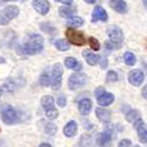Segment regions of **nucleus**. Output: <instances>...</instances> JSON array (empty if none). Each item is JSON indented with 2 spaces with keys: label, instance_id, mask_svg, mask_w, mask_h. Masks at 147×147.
<instances>
[{
  "label": "nucleus",
  "instance_id": "a18cd8bd",
  "mask_svg": "<svg viewBox=\"0 0 147 147\" xmlns=\"http://www.w3.org/2000/svg\"><path fill=\"white\" fill-rule=\"evenodd\" d=\"M20 1H25V0H20Z\"/></svg>",
  "mask_w": 147,
  "mask_h": 147
},
{
  "label": "nucleus",
  "instance_id": "9b49d317",
  "mask_svg": "<svg viewBox=\"0 0 147 147\" xmlns=\"http://www.w3.org/2000/svg\"><path fill=\"white\" fill-rule=\"evenodd\" d=\"M32 5H33V8L41 16H46L51 8V5L47 0H33Z\"/></svg>",
  "mask_w": 147,
  "mask_h": 147
},
{
  "label": "nucleus",
  "instance_id": "4be33fe9",
  "mask_svg": "<svg viewBox=\"0 0 147 147\" xmlns=\"http://www.w3.org/2000/svg\"><path fill=\"white\" fill-rule=\"evenodd\" d=\"M67 25L72 27H80L84 25V19L80 17H71L67 18Z\"/></svg>",
  "mask_w": 147,
  "mask_h": 147
},
{
  "label": "nucleus",
  "instance_id": "4c0bfd02",
  "mask_svg": "<svg viewBox=\"0 0 147 147\" xmlns=\"http://www.w3.org/2000/svg\"><path fill=\"white\" fill-rule=\"evenodd\" d=\"M55 1H58V3H61V4H65V5L69 6V5L73 3V0H55Z\"/></svg>",
  "mask_w": 147,
  "mask_h": 147
},
{
  "label": "nucleus",
  "instance_id": "c03bdc74",
  "mask_svg": "<svg viewBox=\"0 0 147 147\" xmlns=\"http://www.w3.org/2000/svg\"><path fill=\"white\" fill-rule=\"evenodd\" d=\"M3 1H14V0H3Z\"/></svg>",
  "mask_w": 147,
  "mask_h": 147
},
{
  "label": "nucleus",
  "instance_id": "9d476101",
  "mask_svg": "<svg viewBox=\"0 0 147 147\" xmlns=\"http://www.w3.org/2000/svg\"><path fill=\"white\" fill-rule=\"evenodd\" d=\"M133 125H134V128H136L137 132H138L139 140H140L142 144H146V142H147V131H146L145 122L142 121V119L139 118L138 120H136V121L133 122Z\"/></svg>",
  "mask_w": 147,
  "mask_h": 147
},
{
  "label": "nucleus",
  "instance_id": "49530a36",
  "mask_svg": "<svg viewBox=\"0 0 147 147\" xmlns=\"http://www.w3.org/2000/svg\"><path fill=\"white\" fill-rule=\"evenodd\" d=\"M134 147H140V146H134Z\"/></svg>",
  "mask_w": 147,
  "mask_h": 147
},
{
  "label": "nucleus",
  "instance_id": "bb28decb",
  "mask_svg": "<svg viewBox=\"0 0 147 147\" xmlns=\"http://www.w3.org/2000/svg\"><path fill=\"white\" fill-rule=\"evenodd\" d=\"M39 84L44 87H48L51 85V76L47 72H44L39 78Z\"/></svg>",
  "mask_w": 147,
  "mask_h": 147
},
{
  "label": "nucleus",
  "instance_id": "f3484780",
  "mask_svg": "<svg viewBox=\"0 0 147 147\" xmlns=\"http://www.w3.org/2000/svg\"><path fill=\"white\" fill-rule=\"evenodd\" d=\"M82 55H84L85 59H86V63H87L88 65H91V66H95V65L99 64L100 57L98 55V54L92 53V52H90V51H84Z\"/></svg>",
  "mask_w": 147,
  "mask_h": 147
},
{
  "label": "nucleus",
  "instance_id": "a878e982",
  "mask_svg": "<svg viewBox=\"0 0 147 147\" xmlns=\"http://www.w3.org/2000/svg\"><path fill=\"white\" fill-rule=\"evenodd\" d=\"M139 118H140V113L137 111V109H131V111H128L126 113V120L128 122H132V124L136 120H138Z\"/></svg>",
  "mask_w": 147,
  "mask_h": 147
},
{
  "label": "nucleus",
  "instance_id": "58836bf2",
  "mask_svg": "<svg viewBox=\"0 0 147 147\" xmlns=\"http://www.w3.org/2000/svg\"><path fill=\"white\" fill-rule=\"evenodd\" d=\"M142 98L144 99H147V86L142 87Z\"/></svg>",
  "mask_w": 147,
  "mask_h": 147
},
{
  "label": "nucleus",
  "instance_id": "20e7f679",
  "mask_svg": "<svg viewBox=\"0 0 147 147\" xmlns=\"http://www.w3.org/2000/svg\"><path fill=\"white\" fill-rule=\"evenodd\" d=\"M66 38L67 41L76 45V46H82L86 44V38L82 32H79L74 28H67L66 31Z\"/></svg>",
  "mask_w": 147,
  "mask_h": 147
},
{
  "label": "nucleus",
  "instance_id": "79ce46f5",
  "mask_svg": "<svg viewBox=\"0 0 147 147\" xmlns=\"http://www.w3.org/2000/svg\"><path fill=\"white\" fill-rule=\"evenodd\" d=\"M141 1H142L144 6H145V7H147V0H141Z\"/></svg>",
  "mask_w": 147,
  "mask_h": 147
},
{
  "label": "nucleus",
  "instance_id": "0eeeda50",
  "mask_svg": "<svg viewBox=\"0 0 147 147\" xmlns=\"http://www.w3.org/2000/svg\"><path fill=\"white\" fill-rule=\"evenodd\" d=\"M1 119L6 125H13L18 121V113L13 107L6 106L1 111Z\"/></svg>",
  "mask_w": 147,
  "mask_h": 147
},
{
  "label": "nucleus",
  "instance_id": "2f4dec72",
  "mask_svg": "<svg viewBox=\"0 0 147 147\" xmlns=\"http://www.w3.org/2000/svg\"><path fill=\"white\" fill-rule=\"evenodd\" d=\"M88 44H90V47L93 51H99L100 50V42L98 41V39H95L94 36H91V38L88 39Z\"/></svg>",
  "mask_w": 147,
  "mask_h": 147
},
{
  "label": "nucleus",
  "instance_id": "1a4fd4ad",
  "mask_svg": "<svg viewBox=\"0 0 147 147\" xmlns=\"http://www.w3.org/2000/svg\"><path fill=\"white\" fill-rule=\"evenodd\" d=\"M145 80V76L140 69H132L128 73V81L133 86H140Z\"/></svg>",
  "mask_w": 147,
  "mask_h": 147
},
{
  "label": "nucleus",
  "instance_id": "5701e85b",
  "mask_svg": "<svg viewBox=\"0 0 147 147\" xmlns=\"http://www.w3.org/2000/svg\"><path fill=\"white\" fill-rule=\"evenodd\" d=\"M53 105H54V99H53L52 95H45V96H42V99H41V106L45 108V111H46V109L52 108Z\"/></svg>",
  "mask_w": 147,
  "mask_h": 147
},
{
  "label": "nucleus",
  "instance_id": "37998d69",
  "mask_svg": "<svg viewBox=\"0 0 147 147\" xmlns=\"http://www.w3.org/2000/svg\"><path fill=\"white\" fill-rule=\"evenodd\" d=\"M3 92H4V90H3L1 87H0V98H1V95H3Z\"/></svg>",
  "mask_w": 147,
  "mask_h": 147
},
{
  "label": "nucleus",
  "instance_id": "ea45409f",
  "mask_svg": "<svg viewBox=\"0 0 147 147\" xmlns=\"http://www.w3.org/2000/svg\"><path fill=\"white\" fill-rule=\"evenodd\" d=\"M39 147H52V146H51V144H48V142H42Z\"/></svg>",
  "mask_w": 147,
  "mask_h": 147
},
{
  "label": "nucleus",
  "instance_id": "7ed1b4c3",
  "mask_svg": "<svg viewBox=\"0 0 147 147\" xmlns=\"http://www.w3.org/2000/svg\"><path fill=\"white\" fill-rule=\"evenodd\" d=\"M87 76L84 74V73H73L72 76H69L68 78V88L71 91H76L81 88L82 86H85L87 82Z\"/></svg>",
  "mask_w": 147,
  "mask_h": 147
},
{
  "label": "nucleus",
  "instance_id": "cd10ccee",
  "mask_svg": "<svg viewBox=\"0 0 147 147\" xmlns=\"http://www.w3.org/2000/svg\"><path fill=\"white\" fill-rule=\"evenodd\" d=\"M93 142H92V137L90 134H84L80 139V146L81 147H92Z\"/></svg>",
  "mask_w": 147,
  "mask_h": 147
},
{
  "label": "nucleus",
  "instance_id": "a19ab883",
  "mask_svg": "<svg viewBox=\"0 0 147 147\" xmlns=\"http://www.w3.org/2000/svg\"><path fill=\"white\" fill-rule=\"evenodd\" d=\"M85 1H86L87 4H94V3L96 1V0H85Z\"/></svg>",
  "mask_w": 147,
  "mask_h": 147
},
{
  "label": "nucleus",
  "instance_id": "2eb2a0df",
  "mask_svg": "<svg viewBox=\"0 0 147 147\" xmlns=\"http://www.w3.org/2000/svg\"><path fill=\"white\" fill-rule=\"evenodd\" d=\"M77 132H78V124H77V121H74V120L68 121L67 124L65 125V127H64V134L68 138L74 137L77 134Z\"/></svg>",
  "mask_w": 147,
  "mask_h": 147
},
{
  "label": "nucleus",
  "instance_id": "423d86ee",
  "mask_svg": "<svg viewBox=\"0 0 147 147\" xmlns=\"http://www.w3.org/2000/svg\"><path fill=\"white\" fill-rule=\"evenodd\" d=\"M61 80H63V66L58 63L53 66V69H52V76H51L52 90L57 91L61 87Z\"/></svg>",
  "mask_w": 147,
  "mask_h": 147
},
{
  "label": "nucleus",
  "instance_id": "72a5a7b5",
  "mask_svg": "<svg viewBox=\"0 0 147 147\" xmlns=\"http://www.w3.org/2000/svg\"><path fill=\"white\" fill-rule=\"evenodd\" d=\"M105 47L107 48L108 51H113V50H118V48H120L119 45H115V44H113L112 41H109V40L105 42Z\"/></svg>",
  "mask_w": 147,
  "mask_h": 147
},
{
  "label": "nucleus",
  "instance_id": "f704fd0d",
  "mask_svg": "<svg viewBox=\"0 0 147 147\" xmlns=\"http://www.w3.org/2000/svg\"><path fill=\"white\" fill-rule=\"evenodd\" d=\"M131 145H132L131 140H128V139H122V140L119 141L118 147H131Z\"/></svg>",
  "mask_w": 147,
  "mask_h": 147
},
{
  "label": "nucleus",
  "instance_id": "ddd939ff",
  "mask_svg": "<svg viewBox=\"0 0 147 147\" xmlns=\"http://www.w3.org/2000/svg\"><path fill=\"white\" fill-rule=\"evenodd\" d=\"M96 101L100 106H109L111 104H113L114 101V95L112 93H107V92H104L101 93L100 95L96 96Z\"/></svg>",
  "mask_w": 147,
  "mask_h": 147
},
{
  "label": "nucleus",
  "instance_id": "473e14b6",
  "mask_svg": "<svg viewBox=\"0 0 147 147\" xmlns=\"http://www.w3.org/2000/svg\"><path fill=\"white\" fill-rule=\"evenodd\" d=\"M57 104H58V106H60V107H65L66 104H67L66 96H65L64 94H60V95L58 96V99H57Z\"/></svg>",
  "mask_w": 147,
  "mask_h": 147
},
{
  "label": "nucleus",
  "instance_id": "7c9ffc66",
  "mask_svg": "<svg viewBox=\"0 0 147 147\" xmlns=\"http://www.w3.org/2000/svg\"><path fill=\"white\" fill-rule=\"evenodd\" d=\"M118 79H119V77H118V73H117L115 71H108V72H107V76H106L107 82L113 84V82H117Z\"/></svg>",
  "mask_w": 147,
  "mask_h": 147
},
{
  "label": "nucleus",
  "instance_id": "6ab92c4d",
  "mask_svg": "<svg viewBox=\"0 0 147 147\" xmlns=\"http://www.w3.org/2000/svg\"><path fill=\"white\" fill-rule=\"evenodd\" d=\"M64 64L68 69H74V71H80L81 67H82L79 61L77 59H74L73 57H67L64 61Z\"/></svg>",
  "mask_w": 147,
  "mask_h": 147
},
{
  "label": "nucleus",
  "instance_id": "412c9836",
  "mask_svg": "<svg viewBox=\"0 0 147 147\" xmlns=\"http://www.w3.org/2000/svg\"><path fill=\"white\" fill-rule=\"evenodd\" d=\"M54 46L58 48L59 51L61 52H66L69 50V42L65 39H58V40H54Z\"/></svg>",
  "mask_w": 147,
  "mask_h": 147
},
{
  "label": "nucleus",
  "instance_id": "4468645a",
  "mask_svg": "<svg viewBox=\"0 0 147 147\" xmlns=\"http://www.w3.org/2000/svg\"><path fill=\"white\" fill-rule=\"evenodd\" d=\"M109 6L121 14L127 12V4L125 3V0H109Z\"/></svg>",
  "mask_w": 147,
  "mask_h": 147
},
{
  "label": "nucleus",
  "instance_id": "a211bd4d",
  "mask_svg": "<svg viewBox=\"0 0 147 147\" xmlns=\"http://www.w3.org/2000/svg\"><path fill=\"white\" fill-rule=\"evenodd\" d=\"M95 115L96 118L99 119L102 122H108L109 119H111V112L106 108H101V107H98L95 109Z\"/></svg>",
  "mask_w": 147,
  "mask_h": 147
},
{
  "label": "nucleus",
  "instance_id": "f03ea898",
  "mask_svg": "<svg viewBox=\"0 0 147 147\" xmlns=\"http://www.w3.org/2000/svg\"><path fill=\"white\" fill-rule=\"evenodd\" d=\"M19 13H20V11L16 5H9L5 7L1 11V13H0V25L6 26L11 20L16 19L19 16Z\"/></svg>",
  "mask_w": 147,
  "mask_h": 147
},
{
  "label": "nucleus",
  "instance_id": "6e6552de",
  "mask_svg": "<svg viewBox=\"0 0 147 147\" xmlns=\"http://www.w3.org/2000/svg\"><path fill=\"white\" fill-rule=\"evenodd\" d=\"M112 138H113L112 132L107 129V131H104V132L98 134L95 142H96L98 147H108V145L112 141Z\"/></svg>",
  "mask_w": 147,
  "mask_h": 147
},
{
  "label": "nucleus",
  "instance_id": "c756f323",
  "mask_svg": "<svg viewBox=\"0 0 147 147\" xmlns=\"http://www.w3.org/2000/svg\"><path fill=\"white\" fill-rule=\"evenodd\" d=\"M45 115H46V118H47L48 120H55V119L59 117V113H58V111H57L54 107H52V108H50V109H46Z\"/></svg>",
  "mask_w": 147,
  "mask_h": 147
},
{
  "label": "nucleus",
  "instance_id": "e433bc0d",
  "mask_svg": "<svg viewBox=\"0 0 147 147\" xmlns=\"http://www.w3.org/2000/svg\"><path fill=\"white\" fill-rule=\"evenodd\" d=\"M105 92V90L102 88V87H98L95 91H94V94H95V96H98V95H100L101 93H104Z\"/></svg>",
  "mask_w": 147,
  "mask_h": 147
},
{
  "label": "nucleus",
  "instance_id": "f8f14e48",
  "mask_svg": "<svg viewBox=\"0 0 147 147\" xmlns=\"http://www.w3.org/2000/svg\"><path fill=\"white\" fill-rule=\"evenodd\" d=\"M108 19V14L107 12L101 7V6H95L92 13V22H96V21H107Z\"/></svg>",
  "mask_w": 147,
  "mask_h": 147
},
{
  "label": "nucleus",
  "instance_id": "b1692460",
  "mask_svg": "<svg viewBox=\"0 0 147 147\" xmlns=\"http://www.w3.org/2000/svg\"><path fill=\"white\" fill-rule=\"evenodd\" d=\"M40 28L42 32L50 34V35H54L57 33V28L54 26H52L50 22H41L40 24Z\"/></svg>",
  "mask_w": 147,
  "mask_h": 147
},
{
  "label": "nucleus",
  "instance_id": "f257e3e1",
  "mask_svg": "<svg viewBox=\"0 0 147 147\" xmlns=\"http://www.w3.org/2000/svg\"><path fill=\"white\" fill-rule=\"evenodd\" d=\"M17 50L18 54L35 55L44 50V38L38 33H32L28 35L26 44L19 46Z\"/></svg>",
  "mask_w": 147,
  "mask_h": 147
},
{
  "label": "nucleus",
  "instance_id": "aec40b11",
  "mask_svg": "<svg viewBox=\"0 0 147 147\" xmlns=\"http://www.w3.org/2000/svg\"><path fill=\"white\" fill-rule=\"evenodd\" d=\"M77 12L76 7H69V6H64L59 8V14L63 18H71L74 16V13Z\"/></svg>",
  "mask_w": 147,
  "mask_h": 147
},
{
  "label": "nucleus",
  "instance_id": "c85d7f7f",
  "mask_svg": "<svg viewBox=\"0 0 147 147\" xmlns=\"http://www.w3.org/2000/svg\"><path fill=\"white\" fill-rule=\"evenodd\" d=\"M45 133L48 134V136H54V134L57 133L58 128L54 124H52V122H48V124H45Z\"/></svg>",
  "mask_w": 147,
  "mask_h": 147
},
{
  "label": "nucleus",
  "instance_id": "c9c22d12",
  "mask_svg": "<svg viewBox=\"0 0 147 147\" xmlns=\"http://www.w3.org/2000/svg\"><path fill=\"white\" fill-rule=\"evenodd\" d=\"M99 63H100V67H101L102 69L107 68V66H108V60H107L106 58H100Z\"/></svg>",
  "mask_w": 147,
  "mask_h": 147
},
{
  "label": "nucleus",
  "instance_id": "dca6fc26",
  "mask_svg": "<svg viewBox=\"0 0 147 147\" xmlns=\"http://www.w3.org/2000/svg\"><path fill=\"white\" fill-rule=\"evenodd\" d=\"M78 108H79V112L82 115H87V114H90L91 109H92V101L90 99H87V98L81 99L78 104Z\"/></svg>",
  "mask_w": 147,
  "mask_h": 147
},
{
  "label": "nucleus",
  "instance_id": "39448f33",
  "mask_svg": "<svg viewBox=\"0 0 147 147\" xmlns=\"http://www.w3.org/2000/svg\"><path fill=\"white\" fill-rule=\"evenodd\" d=\"M107 35L109 38V41H112L115 45L121 46L122 41H124V33H122V30L117 26V25H111L107 28Z\"/></svg>",
  "mask_w": 147,
  "mask_h": 147
},
{
  "label": "nucleus",
  "instance_id": "393cba45",
  "mask_svg": "<svg viewBox=\"0 0 147 147\" xmlns=\"http://www.w3.org/2000/svg\"><path fill=\"white\" fill-rule=\"evenodd\" d=\"M124 61H125V64L127 66H133V65H136V63H137V58L132 52H126L124 54Z\"/></svg>",
  "mask_w": 147,
  "mask_h": 147
}]
</instances>
